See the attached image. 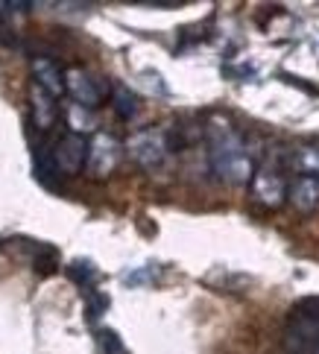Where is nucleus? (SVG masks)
<instances>
[{"label":"nucleus","mask_w":319,"mask_h":354,"mask_svg":"<svg viewBox=\"0 0 319 354\" xmlns=\"http://www.w3.org/2000/svg\"><path fill=\"white\" fill-rule=\"evenodd\" d=\"M208 164L217 179H223L226 185H246L255 176V164L244 138L223 118H214L208 123Z\"/></svg>","instance_id":"obj_1"},{"label":"nucleus","mask_w":319,"mask_h":354,"mask_svg":"<svg viewBox=\"0 0 319 354\" xmlns=\"http://www.w3.org/2000/svg\"><path fill=\"white\" fill-rule=\"evenodd\" d=\"M282 343L287 354H319V296L293 305Z\"/></svg>","instance_id":"obj_2"},{"label":"nucleus","mask_w":319,"mask_h":354,"mask_svg":"<svg viewBox=\"0 0 319 354\" xmlns=\"http://www.w3.org/2000/svg\"><path fill=\"white\" fill-rule=\"evenodd\" d=\"M65 91L73 97V103L80 109L91 111V109L106 103L109 82L94 77V73L85 71V68H71V71H65Z\"/></svg>","instance_id":"obj_3"},{"label":"nucleus","mask_w":319,"mask_h":354,"mask_svg":"<svg viewBox=\"0 0 319 354\" xmlns=\"http://www.w3.org/2000/svg\"><path fill=\"white\" fill-rule=\"evenodd\" d=\"M50 153V164H53L56 176H76L82 173L85 167V158H88V141L80 135V132H68L62 135L59 141L53 144V149H47Z\"/></svg>","instance_id":"obj_4"},{"label":"nucleus","mask_w":319,"mask_h":354,"mask_svg":"<svg viewBox=\"0 0 319 354\" xmlns=\"http://www.w3.org/2000/svg\"><path fill=\"white\" fill-rule=\"evenodd\" d=\"M120 153L123 149L111 135H106V132L94 135L91 141H88V158H85L88 176H94V179H106V176H111L114 167H118V161H120Z\"/></svg>","instance_id":"obj_5"},{"label":"nucleus","mask_w":319,"mask_h":354,"mask_svg":"<svg viewBox=\"0 0 319 354\" xmlns=\"http://www.w3.org/2000/svg\"><path fill=\"white\" fill-rule=\"evenodd\" d=\"M126 153L132 156V161H138L141 167H158L167 156V138H164L158 129H144L135 132L129 141H126Z\"/></svg>","instance_id":"obj_6"},{"label":"nucleus","mask_w":319,"mask_h":354,"mask_svg":"<svg viewBox=\"0 0 319 354\" xmlns=\"http://www.w3.org/2000/svg\"><path fill=\"white\" fill-rule=\"evenodd\" d=\"M252 194L258 202H264L266 208H278L287 196V185L278 170L264 167V170H255V176H252Z\"/></svg>","instance_id":"obj_7"},{"label":"nucleus","mask_w":319,"mask_h":354,"mask_svg":"<svg viewBox=\"0 0 319 354\" xmlns=\"http://www.w3.org/2000/svg\"><path fill=\"white\" fill-rule=\"evenodd\" d=\"M30 115H33V123L38 132H50L53 123L59 118V103L56 97H50L44 88H38L35 82L30 85Z\"/></svg>","instance_id":"obj_8"},{"label":"nucleus","mask_w":319,"mask_h":354,"mask_svg":"<svg viewBox=\"0 0 319 354\" xmlns=\"http://www.w3.org/2000/svg\"><path fill=\"white\" fill-rule=\"evenodd\" d=\"M33 82L38 88H44V91L50 97H62L65 94V71H62L53 59H47V56H35L33 59Z\"/></svg>","instance_id":"obj_9"},{"label":"nucleus","mask_w":319,"mask_h":354,"mask_svg":"<svg viewBox=\"0 0 319 354\" xmlns=\"http://www.w3.org/2000/svg\"><path fill=\"white\" fill-rule=\"evenodd\" d=\"M287 199L293 202V208H299L302 214L316 211L319 208V179H304V176H299V179L287 187Z\"/></svg>","instance_id":"obj_10"},{"label":"nucleus","mask_w":319,"mask_h":354,"mask_svg":"<svg viewBox=\"0 0 319 354\" xmlns=\"http://www.w3.org/2000/svg\"><path fill=\"white\" fill-rule=\"evenodd\" d=\"M293 170L304 179H319V147H302L290 156Z\"/></svg>","instance_id":"obj_11"},{"label":"nucleus","mask_w":319,"mask_h":354,"mask_svg":"<svg viewBox=\"0 0 319 354\" xmlns=\"http://www.w3.org/2000/svg\"><path fill=\"white\" fill-rule=\"evenodd\" d=\"M111 100H114V111H118L120 120H129V118L138 115V97L129 91V88L118 85V88L111 91Z\"/></svg>","instance_id":"obj_12"},{"label":"nucleus","mask_w":319,"mask_h":354,"mask_svg":"<svg viewBox=\"0 0 319 354\" xmlns=\"http://www.w3.org/2000/svg\"><path fill=\"white\" fill-rule=\"evenodd\" d=\"M68 272H71V278H73L76 284H91L94 278H97V270L88 261H73Z\"/></svg>","instance_id":"obj_13"},{"label":"nucleus","mask_w":319,"mask_h":354,"mask_svg":"<svg viewBox=\"0 0 319 354\" xmlns=\"http://www.w3.org/2000/svg\"><path fill=\"white\" fill-rule=\"evenodd\" d=\"M100 348H103V354H123V343L120 337L114 331H100Z\"/></svg>","instance_id":"obj_14"}]
</instances>
